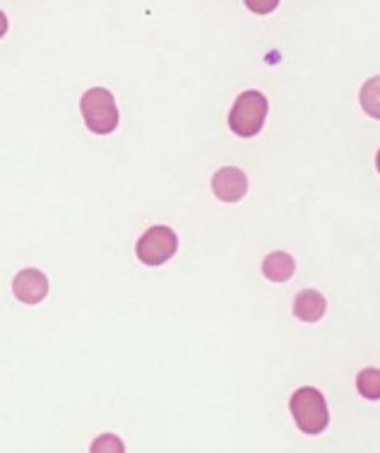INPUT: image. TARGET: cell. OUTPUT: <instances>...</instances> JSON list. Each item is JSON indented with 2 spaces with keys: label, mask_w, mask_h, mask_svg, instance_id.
Here are the masks:
<instances>
[{
  "label": "cell",
  "mask_w": 380,
  "mask_h": 453,
  "mask_svg": "<svg viewBox=\"0 0 380 453\" xmlns=\"http://www.w3.org/2000/svg\"><path fill=\"white\" fill-rule=\"evenodd\" d=\"M359 102H361L363 111L369 113L371 119H378L380 121V75L371 78L369 82H363Z\"/></svg>",
  "instance_id": "obj_10"
},
{
  "label": "cell",
  "mask_w": 380,
  "mask_h": 453,
  "mask_svg": "<svg viewBox=\"0 0 380 453\" xmlns=\"http://www.w3.org/2000/svg\"><path fill=\"white\" fill-rule=\"evenodd\" d=\"M80 109H82L85 126L92 133L109 135V133L116 131V126H118V106H116V99H113L109 89H87L82 99H80Z\"/></svg>",
  "instance_id": "obj_3"
},
{
  "label": "cell",
  "mask_w": 380,
  "mask_h": 453,
  "mask_svg": "<svg viewBox=\"0 0 380 453\" xmlns=\"http://www.w3.org/2000/svg\"><path fill=\"white\" fill-rule=\"evenodd\" d=\"M5 35H8V15L0 10V39H3Z\"/></svg>",
  "instance_id": "obj_13"
},
{
  "label": "cell",
  "mask_w": 380,
  "mask_h": 453,
  "mask_svg": "<svg viewBox=\"0 0 380 453\" xmlns=\"http://www.w3.org/2000/svg\"><path fill=\"white\" fill-rule=\"evenodd\" d=\"M89 453H125V444L121 436L116 434H99L89 446Z\"/></svg>",
  "instance_id": "obj_11"
},
{
  "label": "cell",
  "mask_w": 380,
  "mask_h": 453,
  "mask_svg": "<svg viewBox=\"0 0 380 453\" xmlns=\"http://www.w3.org/2000/svg\"><path fill=\"white\" fill-rule=\"evenodd\" d=\"M12 292H15V296L22 304L34 306L43 302L46 295H49V278L42 271H36V268H25L12 280Z\"/></svg>",
  "instance_id": "obj_5"
},
{
  "label": "cell",
  "mask_w": 380,
  "mask_h": 453,
  "mask_svg": "<svg viewBox=\"0 0 380 453\" xmlns=\"http://www.w3.org/2000/svg\"><path fill=\"white\" fill-rule=\"evenodd\" d=\"M176 251H179V236L171 226L164 225L149 226L135 246V253L145 265H164L176 256Z\"/></svg>",
  "instance_id": "obj_4"
},
{
  "label": "cell",
  "mask_w": 380,
  "mask_h": 453,
  "mask_svg": "<svg viewBox=\"0 0 380 453\" xmlns=\"http://www.w3.org/2000/svg\"><path fill=\"white\" fill-rule=\"evenodd\" d=\"M356 391L361 393L366 401H380V369L376 366L361 369L356 376Z\"/></svg>",
  "instance_id": "obj_9"
},
{
  "label": "cell",
  "mask_w": 380,
  "mask_h": 453,
  "mask_svg": "<svg viewBox=\"0 0 380 453\" xmlns=\"http://www.w3.org/2000/svg\"><path fill=\"white\" fill-rule=\"evenodd\" d=\"M248 8L255 10V12H260V15H265V12H272V10L277 8V0H270V3H246Z\"/></svg>",
  "instance_id": "obj_12"
},
{
  "label": "cell",
  "mask_w": 380,
  "mask_h": 453,
  "mask_svg": "<svg viewBox=\"0 0 380 453\" xmlns=\"http://www.w3.org/2000/svg\"><path fill=\"white\" fill-rule=\"evenodd\" d=\"M262 273L272 282H286L296 273L294 256H289L286 251L270 253L268 258L262 261Z\"/></svg>",
  "instance_id": "obj_8"
},
{
  "label": "cell",
  "mask_w": 380,
  "mask_h": 453,
  "mask_svg": "<svg viewBox=\"0 0 380 453\" xmlns=\"http://www.w3.org/2000/svg\"><path fill=\"white\" fill-rule=\"evenodd\" d=\"M376 166H378V172H380V150H378V155H376Z\"/></svg>",
  "instance_id": "obj_14"
},
{
  "label": "cell",
  "mask_w": 380,
  "mask_h": 453,
  "mask_svg": "<svg viewBox=\"0 0 380 453\" xmlns=\"http://www.w3.org/2000/svg\"><path fill=\"white\" fill-rule=\"evenodd\" d=\"M268 96L255 89L241 92L233 102L232 111H229V128H232L239 138H253L262 131L265 119H268Z\"/></svg>",
  "instance_id": "obj_2"
},
{
  "label": "cell",
  "mask_w": 380,
  "mask_h": 453,
  "mask_svg": "<svg viewBox=\"0 0 380 453\" xmlns=\"http://www.w3.org/2000/svg\"><path fill=\"white\" fill-rule=\"evenodd\" d=\"M289 410L294 418L296 427L301 429L303 434H323L330 425V410L325 403V395L313 388V386H303L299 391H294L292 401H289Z\"/></svg>",
  "instance_id": "obj_1"
},
{
  "label": "cell",
  "mask_w": 380,
  "mask_h": 453,
  "mask_svg": "<svg viewBox=\"0 0 380 453\" xmlns=\"http://www.w3.org/2000/svg\"><path fill=\"white\" fill-rule=\"evenodd\" d=\"M212 191L219 201L239 203L248 193V176L236 166H222L212 176Z\"/></svg>",
  "instance_id": "obj_6"
},
{
  "label": "cell",
  "mask_w": 380,
  "mask_h": 453,
  "mask_svg": "<svg viewBox=\"0 0 380 453\" xmlns=\"http://www.w3.org/2000/svg\"><path fill=\"white\" fill-rule=\"evenodd\" d=\"M328 299L318 289H301L294 299V316L306 323H315L325 316Z\"/></svg>",
  "instance_id": "obj_7"
}]
</instances>
